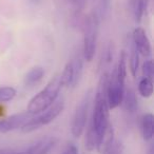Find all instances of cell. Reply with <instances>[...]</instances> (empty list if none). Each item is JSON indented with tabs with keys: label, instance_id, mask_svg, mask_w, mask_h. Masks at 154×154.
I'll use <instances>...</instances> for the list:
<instances>
[{
	"label": "cell",
	"instance_id": "obj_1",
	"mask_svg": "<svg viewBox=\"0 0 154 154\" xmlns=\"http://www.w3.org/2000/svg\"><path fill=\"white\" fill-rule=\"evenodd\" d=\"M61 88L60 75H55L47 86L29 101L26 111L32 115H36L49 109L54 103H56Z\"/></svg>",
	"mask_w": 154,
	"mask_h": 154
},
{
	"label": "cell",
	"instance_id": "obj_2",
	"mask_svg": "<svg viewBox=\"0 0 154 154\" xmlns=\"http://www.w3.org/2000/svg\"><path fill=\"white\" fill-rule=\"evenodd\" d=\"M82 31L84 33L82 43V55L84 59L91 62L94 59L97 48V38L99 32V16L96 12H91L85 17Z\"/></svg>",
	"mask_w": 154,
	"mask_h": 154
},
{
	"label": "cell",
	"instance_id": "obj_3",
	"mask_svg": "<svg viewBox=\"0 0 154 154\" xmlns=\"http://www.w3.org/2000/svg\"><path fill=\"white\" fill-rule=\"evenodd\" d=\"M64 109V101L59 100L57 103H54L49 109L41 112L39 114L34 115L23 127L21 128V131L23 133H31L34 131L40 129L41 127L47 126V125L53 122L60 114L62 113Z\"/></svg>",
	"mask_w": 154,
	"mask_h": 154
},
{
	"label": "cell",
	"instance_id": "obj_4",
	"mask_svg": "<svg viewBox=\"0 0 154 154\" xmlns=\"http://www.w3.org/2000/svg\"><path fill=\"white\" fill-rule=\"evenodd\" d=\"M91 97H92V91L89 90L75 109L72 122H71V133L76 138L82 136L86 130L87 124H88L89 109L91 105Z\"/></svg>",
	"mask_w": 154,
	"mask_h": 154
},
{
	"label": "cell",
	"instance_id": "obj_5",
	"mask_svg": "<svg viewBox=\"0 0 154 154\" xmlns=\"http://www.w3.org/2000/svg\"><path fill=\"white\" fill-rule=\"evenodd\" d=\"M125 93V82L119 80L115 73L112 72L109 76V82L107 87V103L110 110L115 109L122 105Z\"/></svg>",
	"mask_w": 154,
	"mask_h": 154
},
{
	"label": "cell",
	"instance_id": "obj_6",
	"mask_svg": "<svg viewBox=\"0 0 154 154\" xmlns=\"http://www.w3.org/2000/svg\"><path fill=\"white\" fill-rule=\"evenodd\" d=\"M34 115L30 114L28 111L20 112L14 114L8 118H0V133H8L11 131L21 129Z\"/></svg>",
	"mask_w": 154,
	"mask_h": 154
},
{
	"label": "cell",
	"instance_id": "obj_7",
	"mask_svg": "<svg viewBox=\"0 0 154 154\" xmlns=\"http://www.w3.org/2000/svg\"><path fill=\"white\" fill-rule=\"evenodd\" d=\"M132 43L138 51L139 55L143 56V57H149L152 54L151 42H150L147 33L143 28L138 26V28L134 29L132 34Z\"/></svg>",
	"mask_w": 154,
	"mask_h": 154
},
{
	"label": "cell",
	"instance_id": "obj_8",
	"mask_svg": "<svg viewBox=\"0 0 154 154\" xmlns=\"http://www.w3.org/2000/svg\"><path fill=\"white\" fill-rule=\"evenodd\" d=\"M141 135L143 140L149 141L154 136V116L152 113H147L143 116L140 122Z\"/></svg>",
	"mask_w": 154,
	"mask_h": 154
},
{
	"label": "cell",
	"instance_id": "obj_9",
	"mask_svg": "<svg viewBox=\"0 0 154 154\" xmlns=\"http://www.w3.org/2000/svg\"><path fill=\"white\" fill-rule=\"evenodd\" d=\"M45 69L42 66H34L24 76L23 82L26 87L34 86V85L38 84L45 76Z\"/></svg>",
	"mask_w": 154,
	"mask_h": 154
},
{
	"label": "cell",
	"instance_id": "obj_10",
	"mask_svg": "<svg viewBox=\"0 0 154 154\" xmlns=\"http://www.w3.org/2000/svg\"><path fill=\"white\" fill-rule=\"evenodd\" d=\"M122 105L124 107V109L128 112H135L138 107V100H137V97L135 92L132 89H127L125 90L124 97H122Z\"/></svg>",
	"mask_w": 154,
	"mask_h": 154
},
{
	"label": "cell",
	"instance_id": "obj_11",
	"mask_svg": "<svg viewBox=\"0 0 154 154\" xmlns=\"http://www.w3.org/2000/svg\"><path fill=\"white\" fill-rule=\"evenodd\" d=\"M73 78H74V63H73V59H71L66 63L63 71L60 74L62 87H72Z\"/></svg>",
	"mask_w": 154,
	"mask_h": 154
},
{
	"label": "cell",
	"instance_id": "obj_12",
	"mask_svg": "<svg viewBox=\"0 0 154 154\" xmlns=\"http://www.w3.org/2000/svg\"><path fill=\"white\" fill-rule=\"evenodd\" d=\"M127 59H128V56H127L126 51H122L119 55V59H118V63L113 71L118 79L124 82H126L127 77Z\"/></svg>",
	"mask_w": 154,
	"mask_h": 154
},
{
	"label": "cell",
	"instance_id": "obj_13",
	"mask_svg": "<svg viewBox=\"0 0 154 154\" xmlns=\"http://www.w3.org/2000/svg\"><path fill=\"white\" fill-rule=\"evenodd\" d=\"M131 5H132V13L135 21L139 23L143 19L146 10H147L148 0H132Z\"/></svg>",
	"mask_w": 154,
	"mask_h": 154
},
{
	"label": "cell",
	"instance_id": "obj_14",
	"mask_svg": "<svg viewBox=\"0 0 154 154\" xmlns=\"http://www.w3.org/2000/svg\"><path fill=\"white\" fill-rule=\"evenodd\" d=\"M138 92L143 98H149L153 94V82L149 78L143 77L138 82Z\"/></svg>",
	"mask_w": 154,
	"mask_h": 154
},
{
	"label": "cell",
	"instance_id": "obj_15",
	"mask_svg": "<svg viewBox=\"0 0 154 154\" xmlns=\"http://www.w3.org/2000/svg\"><path fill=\"white\" fill-rule=\"evenodd\" d=\"M129 60H130V72L132 74V76L135 77L139 66V53L133 43H132V47H131V54Z\"/></svg>",
	"mask_w": 154,
	"mask_h": 154
},
{
	"label": "cell",
	"instance_id": "obj_16",
	"mask_svg": "<svg viewBox=\"0 0 154 154\" xmlns=\"http://www.w3.org/2000/svg\"><path fill=\"white\" fill-rule=\"evenodd\" d=\"M73 63H74V78H73V86L72 87H76L82 76V71H84V60H82V57H76L75 59H73Z\"/></svg>",
	"mask_w": 154,
	"mask_h": 154
},
{
	"label": "cell",
	"instance_id": "obj_17",
	"mask_svg": "<svg viewBox=\"0 0 154 154\" xmlns=\"http://www.w3.org/2000/svg\"><path fill=\"white\" fill-rule=\"evenodd\" d=\"M103 154H124V145L120 140L114 139L110 145L101 150Z\"/></svg>",
	"mask_w": 154,
	"mask_h": 154
},
{
	"label": "cell",
	"instance_id": "obj_18",
	"mask_svg": "<svg viewBox=\"0 0 154 154\" xmlns=\"http://www.w3.org/2000/svg\"><path fill=\"white\" fill-rule=\"evenodd\" d=\"M17 91L13 87H1L0 88V103H8L15 98Z\"/></svg>",
	"mask_w": 154,
	"mask_h": 154
},
{
	"label": "cell",
	"instance_id": "obj_19",
	"mask_svg": "<svg viewBox=\"0 0 154 154\" xmlns=\"http://www.w3.org/2000/svg\"><path fill=\"white\" fill-rule=\"evenodd\" d=\"M55 145H56L55 138H45L41 147L34 154H49V152L53 149Z\"/></svg>",
	"mask_w": 154,
	"mask_h": 154
},
{
	"label": "cell",
	"instance_id": "obj_20",
	"mask_svg": "<svg viewBox=\"0 0 154 154\" xmlns=\"http://www.w3.org/2000/svg\"><path fill=\"white\" fill-rule=\"evenodd\" d=\"M143 75L146 78L153 80V75H154V69H153V61L151 59L147 60L143 62Z\"/></svg>",
	"mask_w": 154,
	"mask_h": 154
},
{
	"label": "cell",
	"instance_id": "obj_21",
	"mask_svg": "<svg viewBox=\"0 0 154 154\" xmlns=\"http://www.w3.org/2000/svg\"><path fill=\"white\" fill-rule=\"evenodd\" d=\"M113 59V45H109L105 50V53H103V59H101V63L103 66H107L110 64Z\"/></svg>",
	"mask_w": 154,
	"mask_h": 154
},
{
	"label": "cell",
	"instance_id": "obj_22",
	"mask_svg": "<svg viewBox=\"0 0 154 154\" xmlns=\"http://www.w3.org/2000/svg\"><path fill=\"white\" fill-rule=\"evenodd\" d=\"M75 12H82L86 8L87 0H68Z\"/></svg>",
	"mask_w": 154,
	"mask_h": 154
},
{
	"label": "cell",
	"instance_id": "obj_23",
	"mask_svg": "<svg viewBox=\"0 0 154 154\" xmlns=\"http://www.w3.org/2000/svg\"><path fill=\"white\" fill-rule=\"evenodd\" d=\"M61 154H78V149H77V147L74 143H70L66 145V147L64 148Z\"/></svg>",
	"mask_w": 154,
	"mask_h": 154
},
{
	"label": "cell",
	"instance_id": "obj_24",
	"mask_svg": "<svg viewBox=\"0 0 154 154\" xmlns=\"http://www.w3.org/2000/svg\"><path fill=\"white\" fill-rule=\"evenodd\" d=\"M99 5H100V9L103 14L105 15L110 8V0H99Z\"/></svg>",
	"mask_w": 154,
	"mask_h": 154
},
{
	"label": "cell",
	"instance_id": "obj_25",
	"mask_svg": "<svg viewBox=\"0 0 154 154\" xmlns=\"http://www.w3.org/2000/svg\"><path fill=\"white\" fill-rule=\"evenodd\" d=\"M0 154H24L23 151H15L13 149H10V148H3V149H0Z\"/></svg>",
	"mask_w": 154,
	"mask_h": 154
},
{
	"label": "cell",
	"instance_id": "obj_26",
	"mask_svg": "<svg viewBox=\"0 0 154 154\" xmlns=\"http://www.w3.org/2000/svg\"><path fill=\"white\" fill-rule=\"evenodd\" d=\"M147 154H154V146H153V143L150 146V148H149V150H148Z\"/></svg>",
	"mask_w": 154,
	"mask_h": 154
},
{
	"label": "cell",
	"instance_id": "obj_27",
	"mask_svg": "<svg viewBox=\"0 0 154 154\" xmlns=\"http://www.w3.org/2000/svg\"><path fill=\"white\" fill-rule=\"evenodd\" d=\"M32 1H34V2H38L39 0H32Z\"/></svg>",
	"mask_w": 154,
	"mask_h": 154
}]
</instances>
